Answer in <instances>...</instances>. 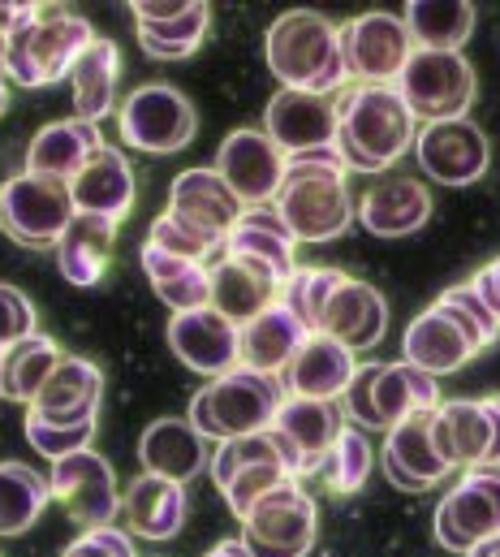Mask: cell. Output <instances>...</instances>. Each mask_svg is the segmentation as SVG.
<instances>
[{"mask_svg":"<svg viewBox=\"0 0 500 557\" xmlns=\"http://www.w3.org/2000/svg\"><path fill=\"white\" fill-rule=\"evenodd\" d=\"M405 100V109L436 126V122H458L466 117V109L475 104V65L462 52H427L414 48V57L405 61L401 78L392 83Z\"/></svg>","mask_w":500,"mask_h":557,"instance_id":"cell-8","label":"cell"},{"mask_svg":"<svg viewBox=\"0 0 500 557\" xmlns=\"http://www.w3.org/2000/svg\"><path fill=\"white\" fill-rule=\"evenodd\" d=\"M52 502V484L26 462H0V536H22Z\"/></svg>","mask_w":500,"mask_h":557,"instance_id":"cell-40","label":"cell"},{"mask_svg":"<svg viewBox=\"0 0 500 557\" xmlns=\"http://www.w3.org/2000/svg\"><path fill=\"white\" fill-rule=\"evenodd\" d=\"M436 307H440V311H449V315L471 333V342H475L479 350H488V346L500 337V315L488 307V298L479 294V285H475V281H462V285L445 289V294L436 298Z\"/></svg>","mask_w":500,"mask_h":557,"instance_id":"cell-44","label":"cell"},{"mask_svg":"<svg viewBox=\"0 0 500 557\" xmlns=\"http://www.w3.org/2000/svg\"><path fill=\"white\" fill-rule=\"evenodd\" d=\"M432 416L436 411H418V416L401 419L397 428H388V441H384V475H388L392 488L427 493V488H436L453 471L445 462V454L436 449Z\"/></svg>","mask_w":500,"mask_h":557,"instance_id":"cell-20","label":"cell"},{"mask_svg":"<svg viewBox=\"0 0 500 557\" xmlns=\"http://www.w3.org/2000/svg\"><path fill=\"white\" fill-rule=\"evenodd\" d=\"M247 203L234 195V186L216 169H186L168 186V216L208 238L212 247H225Z\"/></svg>","mask_w":500,"mask_h":557,"instance_id":"cell-15","label":"cell"},{"mask_svg":"<svg viewBox=\"0 0 500 557\" xmlns=\"http://www.w3.org/2000/svg\"><path fill=\"white\" fill-rule=\"evenodd\" d=\"M432 436L449 467H484L492 445V419L484 411V403H471V398L440 403L432 416Z\"/></svg>","mask_w":500,"mask_h":557,"instance_id":"cell-34","label":"cell"},{"mask_svg":"<svg viewBox=\"0 0 500 557\" xmlns=\"http://www.w3.org/2000/svg\"><path fill=\"white\" fill-rule=\"evenodd\" d=\"M208 22H212V9L203 0H186L182 13L173 17H160V22H134L138 26V44L147 57L155 61H186L199 52L203 35H208Z\"/></svg>","mask_w":500,"mask_h":557,"instance_id":"cell-41","label":"cell"},{"mask_svg":"<svg viewBox=\"0 0 500 557\" xmlns=\"http://www.w3.org/2000/svg\"><path fill=\"white\" fill-rule=\"evenodd\" d=\"M122 519L129 536L142 541H173L186 523V484L164 475H138L122 493Z\"/></svg>","mask_w":500,"mask_h":557,"instance_id":"cell-29","label":"cell"},{"mask_svg":"<svg viewBox=\"0 0 500 557\" xmlns=\"http://www.w3.org/2000/svg\"><path fill=\"white\" fill-rule=\"evenodd\" d=\"M57 363H61V346L43 333H30V337L4 346L0 350V398L30 407Z\"/></svg>","mask_w":500,"mask_h":557,"instance_id":"cell-38","label":"cell"},{"mask_svg":"<svg viewBox=\"0 0 500 557\" xmlns=\"http://www.w3.org/2000/svg\"><path fill=\"white\" fill-rule=\"evenodd\" d=\"M484 411H488V419H492V445H488L484 467H500V394L484 398Z\"/></svg>","mask_w":500,"mask_h":557,"instance_id":"cell-51","label":"cell"},{"mask_svg":"<svg viewBox=\"0 0 500 557\" xmlns=\"http://www.w3.org/2000/svg\"><path fill=\"white\" fill-rule=\"evenodd\" d=\"M100 398H104V372L83 355H61V363L52 368V376L43 381V389L26 411L52 423H91L100 416Z\"/></svg>","mask_w":500,"mask_h":557,"instance_id":"cell-22","label":"cell"},{"mask_svg":"<svg viewBox=\"0 0 500 557\" xmlns=\"http://www.w3.org/2000/svg\"><path fill=\"white\" fill-rule=\"evenodd\" d=\"M263 135L276 143L285 156L333 147L337 143V100L315 91L280 87L263 109Z\"/></svg>","mask_w":500,"mask_h":557,"instance_id":"cell-18","label":"cell"},{"mask_svg":"<svg viewBox=\"0 0 500 557\" xmlns=\"http://www.w3.org/2000/svg\"><path fill=\"white\" fill-rule=\"evenodd\" d=\"M263 57H267V70L280 78V87H293V91L333 96L350 78L346 52H341V30L315 9L280 13L267 26Z\"/></svg>","mask_w":500,"mask_h":557,"instance_id":"cell-4","label":"cell"},{"mask_svg":"<svg viewBox=\"0 0 500 557\" xmlns=\"http://www.w3.org/2000/svg\"><path fill=\"white\" fill-rule=\"evenodd\" d=\"M182 9H186V0H134L129 4L134 22H160V17H173Z\"/></svg>","mask_w":500,"mask_h":557,"instance_id":"cell-49","label":"cell"},{"mask_svg":"<svg viewBox=\"0 0 500 557\" xmlns=\"http://www.w3.org/2000/svg\"><path fill=\"white\" fill-rule=\"evenodd\" d=\"M138 458L147 475H164L177 484H190L208 467V436L190 419H155L138 436Z\"/></svg>","mask_w":500,"mask_h":557,"instance_id":"cell-28","label":"cell"},{"mask_svg":"<svg viewBox=\"0 0 500 557\" xmlns=\"http://www.w3.org/2000/svg\"><path fill=\"white\" fill-rule=\"evenodd\" d=\"M289 403V389L280 376L272 372H254V368H234L225 376H216L212 385H203L190 398V423L208 436V441H238L267 432L280 407Z\"/></svg>","mask_w":500,"mask_h":557,"instance_id":"cell-5","label":"cell"},{"mask_svg":"<svg viewBox=\"0 0 500 557\" xmlns=\"http://www.w3.org/2000/svg\"><path fill=\"white\" fill-rule=\"evenodd\" d=\"M52 497L65 506V515L83 528H109L122 515V493H117V475L113 462L100 458L91 445L52 462Z\"/></svg>","mask_w":500,"mask_h":557,"instance_id":"cell-14","label":"cell"},{"mask_svg":"<svg viewBox=\"0 0 500 557\" xmlns=\"http://www.w3.org/2000/svg\"><path fill=\"white\" fill-rule=\"evenodd\" d=\"M30 333H35V307H30V298L17 285L0 281V350L13 346V342H22V337H30Z\"/></svg>","mask_w":500,"mask_h":557,"instance_id":"cell-47","label":"cell"},{"mask_svg":"<svg viewBox=\"0 0 500 557\" xmlns=\"http://www.w3.org/2000/svg\"><path fill=\"white\" fill-rule=\"evenodd\" d=\"M346 160L333 147L285 156V182L276 195V208L298 243H333L350 230L354 203L346 186Z\"/></svg>","mask_w":500,"mask_h":557,"instance_id":"cell-1","label":"cell"},{"mask_svg":"<svg viewBox=\"0 0 500 557\" xmlns=\"http://www.w3.org/2000/svg\"><path fill=\"white\" fill-rule=\"evenodd\" d=\"M216 173L234 186V195L247 208L276 203L280 182H285V151L267 139L263 131H234L229 139L221 143Z\"/></svg>","mask_w":500,"mask_h":557,"instance_id":"cell-19","label":"cell"},{"mask_svg":"<svg viewBox=\"0 0 500 557\" xmlns=\"http://www.w3.org/2000/svg\"><path fill=\"white\" fill-rule=\"evenodd\" d=\"M168 346L173 355L199 372V376H225L242 363V329L229 324L216 307H199V311H177L168 320Z\"/></svg>","mask_w":500,"mask_h":557,"instance_id":"cell-17","label":"cell"},{"mask_svg":"<svg viewBox=\"0 0 500 557\" xmlns=\"http://www.w3.org/2000/svg\"><path fill=\"white\" fill-rule=\"evenodd\" d=\"M341 52H346V70L350 78H359V87H392L405 70V61L414 57V39L405 30V17L397 13H359L354 22L341 26Z\"/></svg>","mask_w":500,"mask_h":557,"instance_id":"cell-12","label":"cell"},{"mask_svg":"<svg viewBox=\"0 0 500 557\" xmlns=\"http://www.w3.org/2000/svg\"><path fill=\"white\" fill-rule=\"evenodd\" d=\"M341 407H346V419H354L359 428L388 432L401 419L440 407V376H432L405 359L367 363V368H359V376L341 394Z\"/></svg>","mask_w":500,"mask_h":557,"instance_id":"cell-6","label":"cell"},{"mask_svg":"<svg viewBox=\"0 0 500 557\" xmlns=\"http://www.w3.org/2000/svg\"><path fill=\"white\" fill-rule=\"evenodd\" d=\"M208 557H250V549L242 545V541H221Z\"/></svg>","mask_w":500,"mask_h":557,"instance_id":"cell-52","label":"cell"},{"mask_svg":"<svg viewBox=\"0 0 500 557\" xmlns=\"http://www.w3.org/2000/svg\"><path fill=\"white\" fill-rule=\"evenodd\" d=\"M418 143V117L397 87H354L337 100V156L350 173H388Z\"/></svg>","mask_w":500,"mask_h":557,"instance_id":"cell-2","label":"cell"},{"mask_svg":"<svg viewBox=\"0 0 500 557\" xmlns=\"http://www.w3.org/2000/svg\"><path fill=\"white\" fill-rule=\"evenodd\" d=\"M91 44H96V30L83 13L65 4H30L26 22L4 35L0 70L17 87H48L70 78V70Z\"/></svg>","mask_w":500,"mask_h":557,"instance_id":"cell-3","label":"cell"},{"mask_svg":"<svg viewBox=\"0 0 500 557\" xmlns=\"http://www.w3.org/2000/svg\"><path fill=\"white\" fill-rule=\"evenodd\" d=\"M475 285H479V294L488 298V307L500 315V256L484 269V273H479V277H475Z\"/></svg>","mask_w":500,"mask_h":557,"instance_id":"cell-50","label":"cell"},{"mask_svg":"<svg viewBox=\"0 0 500 557\" xmlns=\"http://www.w3.org/2000/svg\"><path fill=\"white\" fill-rule=\"evenodd\" d=\"M147 243H151V247H160V251H168V256L195 260V264H203V260L216 251L208 238H199L195 230H186V225H182V221H173L168 212L151 221V234H147Z\"/></svg>","mask_w":500,"mask_h":557,"instance_id":"cell-46","label":"cell"},{"mask_svg":"<svg viewBox=\"0 0 500 557\" xmlns=\"http://www.w3.org/2000/svg\"><path fill=\"white\" fill-rule=\"evenodd\" d=\"M293 230L285 225L280 208L276 203H259V208H247L234 225V234L225 238V256H238V260H250L259 269H267L272 277L285 281L298 273V260H293Z\"/></svg>","mask_w":500,"mask_h":557,"instance_id":"cell-23","label":"cell"},{"mask_svg":"<svg viewBox=\"0 0 500 557\" xmlns=\"http://www.w3.org/2000/svg\"><path fill=\"white\" fill-rule=\"evenodd\" d=\"M22 428H26V441L35 445V454H43V458H52V462H61V458L87 449L91 436H96V419H91V423H52V419H39L35 411H26Z\"/></svg>","mask_w":500,"mask_h":557,"instance_id":"cell-45","label":"cell"},{"mask_svg":"<svg viewBox=\"0 0 500 557\" xmlns=\"http://www.w3.org/2000/svg\"><path fill=\"white\" fill-rule=\"evenodd\" d=\"M0 57H4V30H0Z\"/></svg>","mask_w":500,"mask_h":557,"instance_id":"cell-55","label":"cell"},{"mask_svg":"<svg viewBox=\"0 0 500 557\" xmlns=\"http://www.w3.org/2000/svg\"><path fill=\"white\" fill-rule=\"evenodd\" d=\"M212 480H216L225 506L238 519H247L250 506L263 493H272L285 480H298V475H293V458H289L285 441L267 428V432H254V436L221 441V449L212 454Z\"/></svg>","mask_w":500,"mask_h":557,"instance_id":"cell-7","label":"cell"},{"mask_svg":"<svg viewBox=\"0 0 500 557\" xmlns=\"http://www.w3.org/2000/svg\"><path fill=\"white\" fill-rule=\"evenodd\" d=\"M401 350H405V363H414V368H423L432 376H449V372L466 368L479 355V346L471 342V333L449 311H440L436 302L423 315H414V324L405 329Z\"/></svg>","mask_w":500,"mask_h":557,"instance_id":"cell-26","label":"cell"},{"mask_svg":"<svg viewBox=\"0 0 500 557\" xmlns=\"http://www.w3.org/2000/svg\"><path fill=\"white\" fill-rule=\"evenodd\" d=\"M405 30L427 52H462L475 30V4L466 0H410Z\"/></svg>","mask_w":500,"mask_h":557,"instance_id":"cell-39","label":"cell"},{"mask_svg":"<svg viewBox=\"0 0 500 557\" xmlns=\"http://www.w3.org/2000/svg\"><path fill=\"white\" fill-rule=\"evenodd\" d=\"M414 156H418V169L440 182V186H471L488 173L492 164V147L488 135L471 122V117H458V122H436V126H423L418 143H414Z\"/></svg>","mask_w":500,"mask_h":557,"instance_id":"cell-16","label":"cell"},{"mask_svg":"<svg viewBox=\"0 0 500 557\" xmlns=\"http://www.w3.org/2000/svg\"><path fill=\"white\" fill-rule=\"evenodd\" d=\"M195 131H199L195 104L168 83H147L129 91V100L122 104V139L134 151H151V156L182 151L190 147Z\"/></svg>","mask_w":500,"mask_h":557,"instance_id":"cell-11","label":"cell"},{"mask_svg":"<svg viewBox=\"0 0 500 557\" xmlns=\"http://www.w3.org/2000/svg\"><path fill=\"white\" fill-rule=\"evenodd\" d=\"M341 419L346 416H341L333 403H320V398H289V403L280 407L272 432L285 441L298 480L324 471V458H328V449L337 445V436H341V428H346Z\"/></svg>","mask_w":500,"mask_h":557,"instance_id":"cell-21","label":"cell"},{"mask_svg":"<svg viewBox=\"0 0 500 557\" xmlns=\"http://www.w3.org/2000/svg\"><path fill=\"white\" fill-rule=\"evenodd\" d=\"M466 557H500V536H492V541H484V545H475Z\"/></svg>","mask_w":500,"mask_h":557,"instance_id":"cell-53","label":"cell"},{"mask_svg":"<svg viewBox=\"0 0 500 557\" xmlns=\"http://www.w3.org/2000/svg\"><path fill=\"white\" fill-rule=\"evenodd\" d=\"M346 281V273L337 269H298L293 277L280 285V307L315 337L324 329V311H328V298L337 294V285Z\"/></svg>","mask_w":500,"mask_h":557,"instance_id":"cell-42","label":"cell"},{"mask_svg":"<svg viewBox=\"0 0 500 557\" xmlns=\"http://www.w3.org/2000/svg\"><path fill=\"white\" fill-rule=\"evenodd\" d=\"M432 216V190L414 177H379L359 199V221L375 238H405L418 234Z\"/></svg>","mask_w":500,"mask_h":557,"instance_id":"cell-25","label":"cell"},{"mask_svg":"<svg viewBox=\"0 0 500 557\" xmlns=\"http://www.w3.org/2000/svg\"><path fill=\"white\" fill-rule=\"evenodd\" d=\"M74 195L70 182L61 177H43V173H17L0 186V230L30 251L57 247L65 225L74 221Z\"/></svg>","mask_w":500,"mask_h":557,"instance_id":"cell-9","label":"cell"},{"mask_svg":"<svg viewBox=\"0 0 500 557\" xmlns=\"http://www.w3.org/2000/svg\"><path fill=\"white\" fill-rule=\"evenodd\" d=\"M9 109V87H4V70H0V113Z\"/></svg>","mask_w":500,"mask_h":557,"instance_id":"cell-54","label":"cell"},{"mask_svg":"<svg viewBox=\"0 0 500 557\" xmlns=\"http://www.w3.org/2000/svg\"><path fill=\"white\" fill-rule=\"evenodd\" d=\"M61 557H138V554H134L129 532L117 528V523H109V528H87Z\"/></svg>","mask_w":500,"mask_h":557,"instance_id":"cell-48","label":"cell"},{"mask_svg":"<svg viewBox=\"0 0 500 557\" xmlns=\"http://www.w3.org/2000/svg\"><path fill=\"white\" fill-rule=\"evenodd\" d=\"M359 376V359L354 350H346L341 342L315 333L302 342V350L289 359L285 368V389L289 398H320V403H337L350 381Z\"/></svg>","mask_w":500,"mask_h":557,"instance_id":"cell-24","label":"cell"},{"mask_svg":"<svg viewBox=\"0 0 500 557\" xmlns=\"http://www.w3.org/2000/svg\"><path fill=\"white\" fill-rule=\"evenodd\" d=\"M70 195H74L78 212L122 221L125 212L134 208V169H129V160L117 147H100L83 164V173L70 182Z\"/></svg>","mask_w":500,"mask_h":557,"instance_id":"cell-31","label":"cell"},{"mask_svg":"<svg viewBox=\"0 0 500 557\" xmlns=\"http://www.w3.org/2000/svg\"><path fill=\"white\" fill-rule=\"evenodd\" d=\"M280 298V281L272 277L267 269L238 260V256H225L216 269H212V307L229 320V324H250L259 311H267L272 302Z\"/></svg>","mask_w":500,"mask_h":557,"instance_id":"cell-33","label":"cell"},{"mask_svg":"<svg viewBox=\"0 0 500 557\" xmlns=\"http://www.w3.org/2000/svg\"><path fill=\"white\" fill-rule=\"evenodd\" d=\"M311 333L280 307L272 302L267 311H259L250 324H242V368H254V372H285L289 359L302 350Z\"/></svg>","mask_w":500,"mask_h":557,"instance_id":"cell-36","label":"cell"},{"mask_svg":"<svg viewBox=\"0 0 500 557\" xmlns=\"http://www.w3.org/2000/svg\"><path fill=\"white\" fill-rule=\"evenodd\" d=\"M142 273L151 281L155 298L168 302L173 311L212 307V269H203L195 260H182V256H168V251L142 243Z\"/></svg>","mask_w":500,"mask_h":557,"instance_id":"cell-37","label":"cell"},{"mask_svg":"<svg viewBox=\"0 0 500 557\" xmlns=\"http://www.w3.org/2000/svg\"><path fill=\"white\" fill-rule=\"evenodd\" d=\"M109 147L100 126L96 122H52L43 126L35 139H30V151H26V169L30 173H43V177H61V182H74L83 173V164Z\"/></svg>","mask_w":500,"mask_h":557,"instance_id":"cell-32","label":"cell"},{"mask_svg":"<svg viewBox=\"0 0 500 557\" xmlns=\"http://www.w3.org/2000/svg\"><path fill=\"white\" fill-rule=\"evenodd\" d=\"M372 462H375V449L372 441L363 436V428H341L337 445L324 458L328 488L333 493H359L367 484V475H372Z\"/></svg>","mask_w":500,"mask_h":557,"instance_id":"cell-43","label":"cell"},{"mask_svg":"<svg viewBox=\"0 0 500 557\" xmlns=\"http://www.w3.org/2000/svg\"><path fill=\"white\" fill-rule=\"evenodd\" d=\"M384 329H388V302H384V294L375 285H367V281L346 277L337 285V294L328 298V311H324V329L320 333L359 355V350L379 346Z\"/></svg>","mask_w":500,"mask_h":557,"instance_id":"cell-27","label":"cell"},{"mask_svg":"<svg viewBox=\"0 0 500 557\" xmlns=\"http://www.w3.org/2000/svg\"><path fill=\"white\" fill-rule=\"evenodd\" d=\"M492 536H500V467H471L436 510V541L449 554H471Z\"/></svg>","mask_w":500,"mask_h":557,"instance_id":"cell-13","label":"cell"},{"mask_svg":"<svg viewBox=\"0 0 500 557\" xmlns=\"http://www.w3.org/2000/svg\"><path fill=\"white\" fill-rule=\"evenodd\" d=\"M113 243H117V221L109 216H91V212H74V221L65 225L61 243H57V264L61 277L78 289L100 285L113 260Z\"/></svg>","mask_w":500,"mask_h":557,"instance_id":"cell-30","label":"cell"},{"mask_svg":"<svg viewBox=\"0 0 500 557\" xmlns=\"http://www.w3.org/2000/svg\"><path fill=\"white\" fill-rule=\"evenodd\" d=\"M117 74H122V52L113 39H100L78 57V65L70 70V87H74V113L78 122H96L113 113L117 104Z\"/></svg>","mask_w":500,"mask_h":557,"instance_id":"cell-35","label":"cell"},{"mask_svg":"<svg viewBox=\"0 0 500 557\" xmlns=\"http://www.w3.org/2000/svg\"><path fill=\"white\" fill-rule=\"evenodd\" d=\"M250 557H307L315 545V502L302 480H285L263 493L242 519Z\"/></svg>","mask_w":500,"mask_h":557,"instance_id":"cell-10","label":"cell"}]
</instances>
